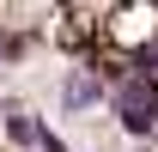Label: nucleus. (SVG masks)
I'll use <instances>...</instances> for the list:
<instances>
[{"mask_svg": "<svg viewBox=\"0 0 158 152\" xmlns=\"http://www.w3.org/2000/svg\"><path fill=\"white\" fill-rule=\"evenodd\" d=\"M98 97H103V85H98L91 73H73L67 85H61V103H67V110H91Z\"/></svg>", "mask_w": 158, "mask_h": 152, "instance_id": "1", "label": "nucleus"}, {"mask_svg": "<svg viewBox=\"0 0 158 152\" xmlns=\"http://www.w3.org/2000/svg\"><path fill=\"white\" fill-rule=\"evenodd\" d=\"M6 140H12V146H49V134H43V122L37 116H12V122H6Z\"/></svg>", "mask_w": 158, "mask_h": 152, "instance_id": "2", "label": "nucleus"}, {"mask_svg": "<svg viewBox=\"0 0 158 152\" xmlns=\"http://www.w3.org/2000/svg\"><path fill=\"white\" fill-rule=\"evenodd\" d=\"M134 67H158V43H146V49H134Z\"/></svg>", "mask_w": 158, "mask_h": 152, "instance_id": "3", "label": "nucleus"}, {"mask_svg": "<svg viewBox=\"0 0 158 152\" xmlns=\"http://www.w3.org/2000/svg\"><path fill=\"white\" fill-rule=\"evenodd\" d=\"M43 152H61V146H55V140H49V146H43Z\"/></svg>", "mask_w": 158, "mask_h": 152, "instance_id": "4", "label": "nucleus"}]
</instances>
